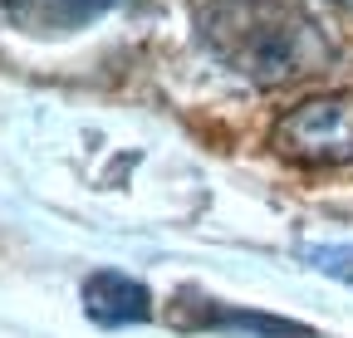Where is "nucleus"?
Here are the masks:
<instances>
[{
    "instance_id": "1",
    "label": "nucleus",
    "mask_w": 353,
    "mask_h": 338,
    "mask_svg": "<svg viewBox=\"0 0 353 338\" xmlns=\"http://www.w3.org/2000/svg\"><path fill=\"white\" fill-rule=\"evenodd\" d=\"M211 54L250 83H290L329 64V39L290 0H211L201 10Z\"/></svg>"
},
{
    "instance_id": "2",
    "label": "nucleus",
    "mask_w": 353,
    "mask_h": 338,
    "mask_svg": "<svg viewBox=\"0 0 353 338\" xmlns=\"http://www.w3.org/2000/svg\"><path fill=\"white\" fill-rule=\"evenodd\" d=\"M275 147L304 167H343L353 162V89L304 98L275 123Z\"/></svg>"
},
{
    "instance_id": "3",
    "label": "nucleus",
    "mask_w": 353,
    "mask_h": 338,
    "mask_svg": "<svg viewBox=\"0 0 353 338\" xmlns=\"http://www.w3.org/2000/svg\"><path fill=\"white\" fill-rule=\"evenodd\" d=\"M83 314L99 328H128L152 319V289L123 270H94L83 279Z\"/></svg>"
},
{
    "instance_id": "4",
    "label": "nucleus",
    "mask_w": 353,
    "mask_h": 338,
    "mask_svg": "<svg viewBox=\"0 0 353 338\" xmlns=\"http://www.w3.org/2000/svg\"><path fill=\"white\" fill-rule=\"evenodd\" d=\"M118 0H0L6 20L34 39H54V34H74L88 30L94 20H103Z\"/></svg>"
},
{
    "instance_id": "5",
    "label": "nucleus",
    "mask_w": 353,
    "mask_h": 338,
    "mask_svg": "<svg viewBox=\"0 0 353 338\" xmlns=\"http://www.w3.org/2000/svg\"><path fill=\"white\" fill-rule=\"evenodd\" d=\"M206 324L231 333V338H319L304 324H290V319H275V314H255V309H211Z\"/></svg>"
},
{
    "instance_id": "6",
    "label": "nucleus",
    "mask_w": 353,
    "mask_h": 338,
    "mask_svg": "<svg viewBox=\"0 0 353 338\" xmlns=\"http://www.w3.org/2000/svg\"><path fill=\"white\" fill-rule=\"evenodd\" d=\"M304 260L314 265L319 275H329V279L353 289V240H343V245H309Z\"/></svg>"
},
{
    "instance_id": "7",
    "label": "nucleus",
    "mask_w": 353,
    "mask_h": 338,
    "mask_svg": "<svg viewBox=\"0 0 353 338\" xmlns=\"http://www.w3.org/2000/svg\"><path fill=\"white\" fill-rule=\"evenodd\" d=\"M324 6H329V10H339V15H348V20H353V0H324Z\"/></svg>"
}]
</instances>
